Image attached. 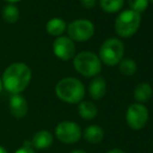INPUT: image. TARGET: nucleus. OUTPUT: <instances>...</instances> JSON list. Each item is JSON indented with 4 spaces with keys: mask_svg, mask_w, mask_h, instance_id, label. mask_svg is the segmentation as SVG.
<instances>
[{
    "mask_svg": "<svg viewBox=\"0 0 153 153\" xmlns=\"http://www.w3.org/2000/svg\"><path fill=\"white\" fill-rule=\"evenodd\" d=\"M31 79V71L23 62H15L5 69L2 75V87L7 92L20 94L28 85Z\"/></svg>",
    "mask_w": 153,
    "mask_h": 153,
    "instance_id": "obj_1",
    "label": "nucleus"
},
{
    "mask_svg": "<svg viewBox=\"0 0 153 153\" xmlns=\"http://www.w3.org/2000/svg\"><path fill=\"white\" fill-rule=\"evenodd\" d=\"M56 96L64 102L70 104L80 103L85 97V85L79 79L67 77L57 82L55 87Z\"/></svg>",
    "mask_w": 153,
    "mask_h": 153,
    "instance_id": "obj_2",
    "label": "nucleus"
},
{
    "mask_svg": "<svg viewBox=\"0 0 153 153\" xmlns=\"http://www.w3.org/2000/svg\"><path fill=\"white\" fill-rule=\"evenodd\" d=\"M73 65L75 70L85 77L97 76L101 71L100 59L90 51H82L75 55Z\"/></svg>",
    "mask_w": 153,
    "mask_h": 153,
    "instance_id": "obj_3",
    "label": "nucleus"
},
{
    "mask_svg": "<svg viewBox=\"0 0 153 153\" xmlns=\"http://www.w3.org/2000/svg\"><path fill=\"white\" fill-rule=\"evenodd\" d=\"M141 24V15L131 10L122 12L115 22V30L121 38L132 36Z\"/></svg>",
    "mask_w": 153,
    "mask_h": 153,
    "instance_id": "obj_4",
    "label": "nucleus"
},
{
    "mask_svg": "<svg viewBox=\"0 0 153 153\" xmlns=\"http://www.w3.org/2000/svg\"><path fill=\"white\" fill-rule=\"evenodd\" d=\"M124 55V45L116 38L107 39L101 45L99 59L106 66H116L122 61Z\"/></svg>",
    "mask_w": 153,
    "mask_h": 153,
    "instance_id": "obj_5",
    "label": "nucleus"
},
{
    "mask_svg": "<svg viewBox=\"0 0 153 153\" xmlns=\"http://www.w3.org/2000/svg\"><path fill=\"white\" fill-rule=\"evenodd\" d=\"M95 32L94 24L90 20L78 19L74 20L68 25L69 38L74 42H85L90 40Z\"/></svg>",
    "mask_w": 153,
    "mask_h": 153,
    "instance_id": "obj_6",
    "label": "nucleus"
},
{
    "mask_svg": "<svg viewBox=\"0 0 153 153\" xmlns=\"http://www.w3.org/2000/svg\"><path fill=\"white\" fill-rule=\"evenodd\" d=\"M149 119V111L145 105L133 103L127 108L126 121L128 126L133 130H140L146 126Z\"/></svg>",
    "mask_w": 153,
    "mask_h": 153,
    "instance_id": "obj_7",
    "label": "nucleus"
},
{
    "mask_svg": "<svg viewBox=\"0 0 153 153\" xmlns=\"http://www.w3.org/2000/svg\"><path fill=\"white\" fill-rule=\"evenodd\" d=\"M56 137L65 144L76 143L81 137V129L78 124L70 121L61 122L55 128Z\"/></svg>",
    "mask_w": 153,
    "mask_h": 153,
    "instance_id": "obj_8",
    "label": "nucleus"
},
{
    "mask_svg": "<svg viewBox=\"0 0 153 153\" xmlns=\"http://www.w3.org/2000/svg\"><path fill=\"white\" fill-rule=\"evenodd\" d=\"M53 53L62 61H69L75 56V44L69 36H59L53 42Z\"/></svg>",
    "mask_w": 153,
    "mask_h": 153,
    "instance_id": "obj_9",
    "label": "nucleus"
},
{
    "mask_svg": "<svg viewBox=\"0 0 153 153\" xmlns=\"http://www.w3.org/2000/svg\"><path fill=\"white\" fill-rule=\"evenodd\" d=\"M10 114L17 119L25 117L28 111V105L24 97L20 94L12 95L10 99Z\"/></svg>",
    "mask_w": 153,
    "mask_h": 153,
    "instance_id": "obj_10",
    "label": "nucleus"
},
{
    "mask_svg": "<svg viewBox=\"0 0 153 153\" xmlns=\"http://www.w3.org/2000/svg\"><path fill=\"white\" fill-rule=\"evenodd\" d=\"M90 96L95 100H99L104 97L106 93V81L101 76H97L91 81L89 87Z\"/></svg>",
    "mask_w": 153,
    "mask_h": 153,
    "instance_id": "obj_11",
    "label": "nucleus"
},
{
    "mask_svg": "<svg viewBox=\"0 0 153 153\" xmlns=\"http://www.w3.org/2000/svg\"><path fill=\"white\" fill-rule=\"evenodd\" d=\"M53 142V137L49 131L41 130L33 135L31 145L36 149H46L50 147Z\"/></svg>",
    "mask_w": 153,
    "mask_h": 153,
    "instance_id": "obj_12",
    "label": "nucleus"
},
{
    "mask_svg": "<svg viewBox=\"0 0 153 153\" xmlns=\"http://www.w3.org/2000/svg\"><path fill=\"white\" fill-rule=\"evenodd\" d=\"M104 131L98 125H90L89 127L85 129L83 137L87 142L91 144H98L103 140Z\"/></svg>",
    "mask_w": 153,
    "mask_h": 153,
    "instance_id": "obj_13",
    "label": "nucleus"
},
{
    "mask_svg": "<svg viewBox=\"0 0 153 153\" xmlns=\"http://www.w3.org/2000/svg\"><path fill=\"white\" fill-rule=\"evenodd\" d=\"M153 90L151 85L147 82H142L135 87L133 96L137 102H146L151 98Z\"/></svg>",
    "mask_w": 153,
    "mask_h": 153,
    "instance_id": "obj_14",
    "label": "nucleus"
},
{
    "mask_svg": "<svg viewBox=\"0 0 153 153\" xmlns=\"http://www.w3.org/2000/svg\"><path fill=\"white\" fill-rule=\"evenodd\" d=\"M78 113L85 120H92L98 114L97 106L91 101H81L78 105Z\"/></svg>",
    "mask_w": 153,
    "mask_h": 153,
    "instance_id": "obj_15",
    "label": "nucleus"
},
{
    "mask_svg": "<svg viewBox=\"0 0 153 153\" xmlns=\"http://www.w3.org/2000/svg\"><path fill=\"white\" fill-rule=\"evenodd\" d=\"M67 25L62 19L61 18H53L51 20H49L47 22L46 29L47 32L51 36H59L61 34L64 33V31L66 30Z\"/></svg>",
    "mask_w": 153,
    "mask_h": 153,
    "instance_id": "obj_16",
    "label": "nucleus"
},
{
    "mask_svg": "<svg viewBox=\"0 0 153 153\" xmlns=\"http://www.w3.org/2000/svg\"><path fill=\"white\" fill-rule=\"evenodd\" d=\"M124 0H100V6L106 13H117L122 8Z\"/></svg>",
    "mask_w": 153,
    "mask_h": 153,
    "instance_id": "obj_17",
    "label": "nucleus"
},
{
    "mask_svg": "<svg viewBox=\"0 0 153 153\" xmlns=\"http://www.w3.org/2000/svg\"><path fill=\"white\" fill-rule=\"evenodd\" d=\"M119 70L125 76H131L137 71V64L133 59H126L119 62Z\"/></svg>",
    "mask_w": 153,
    "mask_h": 153,
    "instance_id": "obj_18",
    "label": "nucleus"
},
{
    "mask_svg": "<svg viewBox=\"0 0 153 153\" xmlns=\"http://www.w3.org/2000/svg\"><path fill=\"white\" fill-rule=\"evenodd\" d=\"M3 19L7 23H15L19 19V10L15 4H7L3 8Z\"/></svg>",
    "mask_w": 153,
    "mask_h": 153,
    "instance_id": "obj_19",
    "label": "nucleus"
},
{
    "mask_svg": "<svg viewBox=\"0 0 153 153\" xmlns=\"http://www.w3.org/2000/svg\"><path fill=\"white\" fill-rule=\"evenodd\" d=\"M128 4L131 10L141 14L147 10L149 0H128Z\"/></svg>",
    "mask_w": 153,
    "mask_h": 153,
    "instance_id": "obj_20",
    "label": "nucleus"
},
{
    "mask_svg": "<svg viewBox=\"0 0 153 153\" xmlns=\"http://www.w3.org/2000/svg\"><path fill=\"white\" fill-rule=\"evenodd\" d=\"M15 153H34V151H33V149L30 147L29 143H27V145L25 144V146H23L22 148L18 149Z\"/></svg>",
    "mask_w": 153,
    "mask_h": 153,
    "instance_id": "obj_21",
    "label": "nucleus"
},
{
    "mask_svg": "<svg viewBox=\"0 0 153 153\" xmlns=\"http://www.w3.org/2000/svg\"><path fill=\"white\" fill-rule=\"evenodd\" d=\"M80 2L85 8H92L96 4V0H80Z\"/></svg>",
    "mask_w": 153,
    "mask_h": 153,
    "instance_id": "obj_22",
    "label": "nucleus"
},
{
    "mask_svg": "<svg viewBox=\"0 0 153 153\" xmlns=\"http://www.w3.org/2000/svg\"><path fill=\"white\" fill-rule=\"evenodd\" d=\"M107 153H126V152H124L121 149H111V150H109Z\"/></svg>",
    "mask_w": 153,
    "mask_h": 153,
    "instance_id": "obj_23",
    "label": "nucleus"
},
{
    "mask_svg": "<svg viewBox=\"0 0 153 153\" xmlns=\"http://www.w3.org/2000/svg\"><path fill=\"white\" fill-rule=\"evenodd\" d=\"M5 1H7V2H10V3H15V2H19V1H21V0H5Z\"/></svg>",
    "mask_w": 153,
    "mask_h": 153,
    "instance_id": "obj_24",
    "label": "nucleus"
},
{
    "mask_svg": "<svg viewBox=\"0 0 153 153\" xmlns=\"http://www.w3.org/2000/svg\"><path fill=\"white\" fill-rule=\"evenodd\" d=\"M0 153H7V151H6L3 147H1V146H0Z\"/></svg>",
    "mask_w": 153,
    "mask_h": 153,
    "instance_id": "obj_25",
    "label": "nucleus"
},
{
    "mask_svg": "<svg viewBox=\"0 0 153 153\" xmlns=\"http://www.w3.org/2000/svg\"><path fill=\"white\" fill-rule=\"evenodd\" d=\"M71 153H85L83 150H74L73 152H71Z\"/></svg>",
    "mask_w": 153,
    "mask_h": 153,
    "instance_id": "obj_26",
    "label": "nucleus"
},
{
    "mask_svg": "<svg viewBox=\"0 0 153 153\" xmlns=\"http://www.w3.org/2000/svg\"><path fill=\"white\" fill-rule=\"evenodd\" d=\"M1 90H2V81H1V79H0V92H1Z\"/></svg>",
    "mask_w": 153,
    "mask_h": 153,
    "instance_id": "obj_27",
    "label": "nucleus"
},
{
    "mask_svg": "<svg viewBox=\"0 0 153 153\" xmlns=\"http://www.w3.org/2000/svg\"><path fill=\"white\" fill-rule=\"evenodd\" d=\"M149 1L151 2V3H153V0H149Z\"/></svg>",
    "mask_w": 153,
    "mask_h": 153,
    "instance_id": "obj_28",
    "label": "nucleus"
}]
</instances>
